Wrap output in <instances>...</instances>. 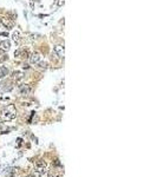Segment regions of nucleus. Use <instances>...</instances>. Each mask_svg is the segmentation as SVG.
<instances>
[{
  "label": "nucleus",
  "instance_id": "nucleus-12",
  "mask_svg": "<svg viewBox=\"0 0 157 177\" xmlns=\"http://www.w3.org/2000/svg\"><path fill=\"white\" fill-rule=\"evenodd\" d=\"M13 39H14L15 42L19 40V32H14V33H13Z\"/></svg>",
  "mask_w": 157,
  "mask_h": 177
},
{
  "label": "nucleus",
  "instance_id": "nucleus-2",
  "mask_svg": "<svg viewBox=\"0 0 157 177\" xmlns=\"http://www.w3.org/2000/svg\"><path fill=\"white\" fill-rule=\"evenodd\" d=\"M53 52H54L58 57H59V58L64 57V46H62V45L54 46V47H53Z\"/></svg>",
  "mask_w": 157,
  "mask_h": 177
},
{
  "label": "nucleus",
  "instance_id": "nucleus-8",
  "mask_svg": "<svg viewBox=\"0 0 157 177\" xmlns=\"http://www.w3.org/2000/svg\"><path fill=\"white\" fill-rule=\"evenodd\" d=\"M28 92H30V86H28V85H24V86L20 88V93H21V95H27Z\"/></svg>",
  "mask_w": 157,
  "mask_h": 177
},
{
  "label": "nucleus",
  "instance_id": "nucleus-4",
  "mask_svg": "<svg viewBox=\"0 0 157 177\" xmlns=\"http://www.w3.org/2000/svg\"><path fill=\"white\" fill-rule=\"evenodd\" d=\"M30 62L32 64H38L39 62H40V54H39V53H33L30 57Z\"/></svg>",
  "mask_w": 157,
  "mask_h": 177
},
{
  "label": "nucleus",
  "instance_id": "nucleus-7",
  "mask_svg": "<svg viewBox=\"0 0 157 177\" xmlns=\"http://www.w3.org/2000/svg\"><path fill=\"white\" fill-rule=\"evenodd\" d=\"M39 174V177H50V172H48V170L45 168L43 169L40 172H38Z\"/></svg>",
  "mask_w": 157,
  "mask_h": 177
},
{
  "label": "nucleus",
  "instance_id": "nucleus-10",
  "mask_svg": "<svg viewBox=\"0 0 157 177\" xmlns=\"http://www.w3.org/2000/svg\"><path fill=\"white\" fill-rule=\"evenodd\" d=\"M8 73V70L6 67H0V77H5Z\"/></svg>",
  "mask_w": 157,
  "mask_h": 177
},
{
  "label": "nucleus",
  "instance_id": "nucleus-1",
  "mask_svg": "<svg viewBox=\"0 0 157 177\" xmlns=\"http://www.w3.org/2000/svg\"><path fill=\"white\" fill-rule=\"evenodd\" d=\"M3 118H4V121H12L15 118V110H14V107L13 105H9L6 111L4 110L3 111Z\"/></svg>",
  "mask_w": 157,
  "mask_h": 177
},
{
  "label": "nucleus",
  "instance_id": "nucleus-9",
  "mask_svg": "<svg viewBox=\"0 0 157 177\" xmlns=\"http://www.w3.org/2000/svg\"><path fill=\"white\" fill-rule=\"evenodd\" d=\"M13 76H14V78H15V80H19V79H21V78L24 77V73L20 72V71H17V72L13 73Z\"/></svg>",
  "mask_w": 157,
  "mask_h": 177
},
{
  "label": "nucleus",
  "instance_id": "nucleus-5",
  "mask_svg": "<svg viewBox=\"0 0 157 177\" xmlns=\"http://www.w3.org/2000/svg\"><path fill=\"white\" fill-rule=\"evenodd\" d=\"M1 23L6 28H12L13 27V21H9V19H7V18H1Z\"/></svg>",
  "mask_w": 157,
  "mask_h": 177
},
{
  "label": "nucleus",
  "instance_id": "nucleus-3",
  "mask_svg": "<svg viewBox=\"0 0 157 177\" xmlns=\"http://www.w3.org/2000/svg\"><path fill=\"white\" fill-rule=\"evenodd\" d=\"M46 168V163L44 162V161H38L37 163H36V166H34V171L36 172H40L43 169H45Z\"/></svg>",
  "mask_w": 157,
  "mask_h": 177
},
{
  "label": "nucleus",
  "instance_id": "nucleus-13",
  "mask_svg": "<svg viewBox=\"0 0 157 177\" xmlns=\"http://www.w3.org/2000/svg\"><path fill=\"white\" fill-rule=\"evenodd\" d=\"M40 65H42V67H46V63H40Z\"/></svg>",
  "mask_w": 157,
  "mask_h": 177
},
{
  "label": "nucleus",
  "instance_id": "nucleus-14",
  "mask_svg": "<svg viewBox=\"0 0 157 177\" xmlns=\"http://www.w3.org/2000/svg\"><path fill=\"white\" fill-rule=\"evenodd\" d=\"M25 177H32V176H25Z\"/></svg>",
  "mask_w": 157,
  "mask_h": 177
},
{
  "label": "nucleus",
  "instance_id": "nucleus-6",
  "mask_svg": "<svg viewBox=\"0 0 157 177\" xmlns=\"http://www.w3.org/2000/svg\"><path fill=\"white\" fill-rule=\"evenodd\" d=\"M9 46H11V45H9V42L8 40H3V42H0V47H1V50H8V48H9Z\"/></svg>",
  "mask_w": 157,
  "mask_h": 177
},
{
  "label": "nucleus",
  "instance_id": "nucleus-11",
  "mask_svg": "<svg viewBox=\"0 0 157 177\" xmlns=\"http://www.w3.org/2000/svg\"><path fill=\"white\" fill-rule=\"evenodd\" d=\"M6 59H7V56L4 53L3 50H0V62H4V60H6Z\"/></svg>",
  "mask_w": 157,
  "mask_h": 177
}]
</instances>
